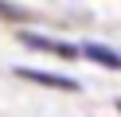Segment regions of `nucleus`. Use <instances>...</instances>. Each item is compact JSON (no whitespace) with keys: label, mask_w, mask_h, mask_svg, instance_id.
Returning a JSON list of instances; mask_svg holds the SVG:
<instances>
[{"label":"nucleus","mask_w":121,"mask_h":117,"mask_svg":"<svg viewBox=\"0 0 121 117\" xmlns=\"http://www.w3.org/2000/svg\"><path fill=\"white\" fill-rule=\"evenodd\" d=\"M20 43H24V47H31V51L55 55V59H78V47H74V43H63V39L39 35V31H20Z\"/></svg>","instance_id":"obj_1"},{"label":"nucleus","mask_w":121,"mask_h":117,"mask_svg":"<svg viewBox=\"0 0 121 117\" xmlns=\"http://www.w3.org/2000/svg\"><path fill=\"white\" fill-rule=\"evenodd\" d=\"M16 78H24V82H35V86H47V90H66V94H78V90H82V82H74V78H66V74L31 70V66H16Z\"/></svg>","instance_id":"obj_2"},{"label":"nucleus","mask_w":121,"mask_h":117,"mask_svg":"<svg viewBox=\"0 0 121 117\" xmlns=\"http://www.w3.org/2000/svg\"><path fill=\"white\" fill-rule=\"evenodd\" d=\"M78 55L82 59H90V62H98V66H105V70H121V51H113V47H105V43H82L78 47Z\"/></svg>","instance_id":"obj_3"},{"label":"nucleus","mask_w":121,"mask_h":117,"mask_svg":"<svg viewBox=\"0 0 121 117\" xmlns=\"http://www.w3.org/2000/svg\"><path fill=\"white\" fill-rule=\"evenodd\" d=\"M0 20H8V23H24V20H31V16H27V8H20V4H8V0H0Z\"/></svg>","instance_id":"obj_4"},{"label":"nucleus","mask_w":121,"mask_h":117,"mask_svg":"<svg viewBox=\"0 0 121 117\" xmlns=\"http://www.w3.org/2000/svg\"><path fill=\"white\" fill-rule=\"evenodd\" d=\"M117 113H121V98H117Z\"/></svg>","instance_id":"obj_5"}]
</instances>
